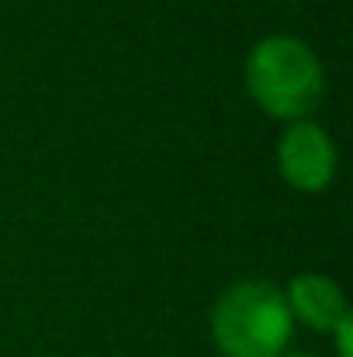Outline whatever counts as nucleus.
I'll list each match as a JSON object with an SVG mask.
<instances>
[{
    "mask_svg": "<svg viewBox=\"0 0 353 357\" xmlns=\"http://www.w3.org/2000/svg\"><path fill=\"white\" fill-rule=\"evenodd\" d=\"M246 91L270 115L284 121H305L322 101L326 77L319 56L291 35H267L246 56Z\"/></svg>",
    "mask_w": 353,
    "mask_h": 357,
    "instance_id": "1",
    "label": "nucleus"
},
{
    "mask_svg": "<svg viewBox=\"0 0 353 357\" xmlns=\"http://www.w3.org/2000/svg\"><path fill=\"white\" fill-rule=\"evenodd\" d=\"M291 323L288 302L270 281H239L212 309V337L226 357H281Z\"/></svg>",
    "mask_w": 353,
    "mask_h": 357,
    "instance_id": "2",
    "label": "nucleus"
},
{
    "mask_svg": "<svg viewBox=\"0 0 353 357\" xmlns=\"http://www.w3.org/2000/svg\"><path fill=\"white\" fill-rule=\"evenodd\" d=\"M281 177L305 195H315L336 177V142L315 121H291L277 139Z\"/></svg>",
    "mask_w": 353,
    "mask_h": 357,
    "instance_id": "3",
    "label": "nucleus"
},
{
    "mask_svg": "<svg viewBox=\"0 0 353 357\" xmlns=\"http://www.w3.org/2000/svg\"><path fill=\"white\" fill-rule=\"evenodd\" d=\"M284 302H288L291 319L298 316L305 326L322 330V333H329L340 323V316H347V295L326 274H298L288 284Z\"/></svg>",
    "mask_w": 353,
    "mask_h": 357,
    "instance_id": "4",
    "label": "nucleus"
},
{
    "mask_svg": "<svg viewBox=\"0 0 353 357\" xmlns=\"http://www.w3.org/2000/svg\"><path fill=\"white\" fill-rule=\"evenodd\" d=\"M329 333L336 337V354L353 357V319H350V312H347V316H340V323H336Z\"/></svg>",
    "mask_w": 353,
    "mask_h": 357,
    "instance_id": "5",
    "label": "nucleus"
},
{
    "mask_svg": "<svg viewBox=\"0 0 353 357\" xmlns=\"http://www.w3.org/2000/svg\"><path fill=\"white\" fill-rule=\"evenodd\" d=\"M288 357H315V354H288Z\"/></svg>",
    "mask_w": 353,
    "mask_h": 357,
    "instance_id": "6",
    "label": "nucleus"
}]
</instances>
